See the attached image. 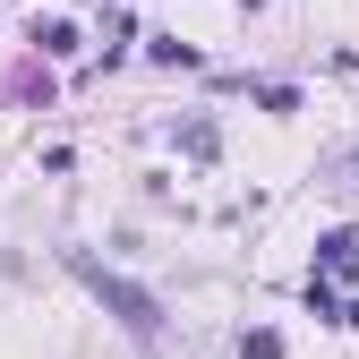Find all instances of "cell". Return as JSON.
Listing matches in <instances>:
<instances>
[{
  "label": "cell",
  "mask_w": 359,
  "mask_h": 359,
  "mask_svg": "<svg viewBox=\"0 0 359 359\" xmlns=\"http://www.w3.org/2000/svg\"><path fill=\"white\" fill-rule=\"evenodd\" d=\"M325 257H334V274H359V240L342 231V240H325Z\"/></svg>",
  "instance_id": "2"
},
{
  "label": "cell",
  "mask_w": 359,
  "mask_h": 359,
  "mask_svg": "<svg viewBox=\"0 0 359 359\" xmlns=\"http://www.w3.org/2000/svg\"><path fill=\"white\" fill-rule=\"evenodd\" d=\"M77 274H86V283H95V291H103V299H111V308H120V317H128V325H137V334H163V308H154V299H146L137 283H120V274H103V265H95V257H77Z\"/></svg>",
  "instance_id": "1"
}]
</instances>
